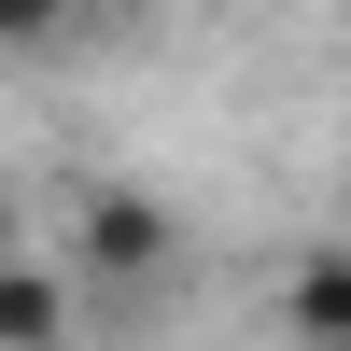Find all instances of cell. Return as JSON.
Listing matches in <instances>:
<instances>
[{"label": "cell", "mask_w": 351, "mask_h": 351, "mask_svg": "<svg viewBox=\"0 0 351 351\" xmlns=\"http://www.w3.org/2000/svg\"><path fill=\"white\" fill-rule=\"evenodd\" d=\"M0 351H71V267L0 253Z\"/></svg>", "instance_id": "2"}, {"label": "cell", "mask_w": 351, "mask_h": 351, "mask_svg": "<svg viewBox=\"0 0 351 351\" xmlns=\"http://www.w3.org/2000/svg\"><path fill=\"white\" fill-rule=\"evenodd\" d=\"M99 0H0V56H71Z\"/></svg>", "instance_id": "3"}, {"label": "cell", "mask_w": 351, "mask_h": 351, "mask_svg": "<svg viewBox=\"0 0 351 351\" xmlns=\"http://www.w3.org/2000/svg\"><path fill=\"white\" fill-rule=\"evenodd\" d=\"M324 351H351V324H337V337H324Z\"/></svg>", "instance_id": "4"}, {"label": "cell", "mask_w": 351, "mask_h": 351, "mask_svg": "<svg viewBox=\"0 0 351 351\" xmlns=\"http://www.w3.org/2000/svg\"><path fill=\"white\" fill-rule=\"evenodd\" d=\"M71 281H127V295H155L169 267H183V225H169V197H127V183H99L71 211V253H56Z\"/></svg>", "instance_id": "1"}]
</instances>
